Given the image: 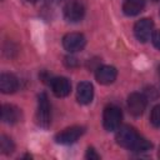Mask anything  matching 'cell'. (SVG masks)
<instances>
[{
    "label": "cell",
    "instance_id": "1",
    "mask_svg": "<svg viewBox=\"0 0 160 160\" xmlns=\"http://www.w3.org/2000/svg\"><path fill=\"white\" fill-rule=\"evenodd\" d=\"M116 142L129 150L136 151V152H144L151 149V142L142 138L141 135H139V132L131 128V126H122L120 129H118L116 132Z\"/></svg>",
    "mask_w": 160,
    "mask_h": 160
},
{
    "label": "cell",
    "instance_id": "2",
    "mask_svg": "<svg viewBox=\"0 0 160 160\" xmlns=\"http://www.w3.org/2000/svg\"><path fill=\"white\" fill-rule=\"evenodd\" d=\"M122 119V112L121 110L115 106V105H109L104 109L102 114V125L105 130L108 131H115L120 128Z\"/></svg>",
    "mask_w": 160,
    "mask_h": 160
},
{
    "label": "cell",
    "instance_id": "3",
    "mask_svg": "<svg viewBox=\"0 0 160 160\" xmlns=\"http://www.w3.org/2000/svg\"><path fill=\"white\" fill-rule=\"evenodd\" d=\"M36 121L39 126L46 129L49 128L51 122V110L48 95L45 92H41L38 98V110H36Z\"/></svg>",
    "mask_w": 160,
    "mask_h": 160
},
{
    "label": "cell",
    "instance_id": "4",
    "mask_svg": "<svg viewBox=\"0 0 160 160\" xmlns=\"http://www.w3.org/2000/svg\"><path fill=\"white\" fill-rule=\"evenodd\" d=\"M85 15V6L81 0H69L64 6V16L70 22L80 21Z\"/></svg>",
    "mask_w": 160,
    "mask_h": 160
},
{
    "label": "cell",
    "instance_id": "5",
    "mask_svg": "<svg viewBox=\"0 0 160 160\" xmlns=\"http://www.w3.org/2000/svg\"><path fill=\"white\" fill-rule=\"evenodd\" d=\"M152 32H154V22L151 19L149 18H144V19H140L135 26H134V34H135V38L140 41V42H146L151 36H152Z\"/></svg>",
    "mask_w": 160,
    "mask_h": 160
},
{
    "label": "cell",
    "instance_id": "6",
    "mask_svg": "<svg viewBox=\"0 0 160 160\" xmlns=\"http://www.w3.org/2000/svg\"><path fill=\"white\" fill-rule=\"evenodd\" d=\"M86 44V39L80 32H69L62 38V46L69 52L81 51Z\"/></svg>",
    "mask_w": 160,
    "mask_h": 160
},
{
    "label": "cell",
    "instance_id": "7",
    "mask_svg": "<svg viewBox=\"0 0 160 160\" xmlns=\"http://www.w3.org/2000/svg\"><path fill=\"white\" fill-rule=\"evenodd\" d=\"M84 134V128L81 126H70L64 129L62 131L58 132L55 136V140L58 144L61 145H70L78 141V139Z\"/></svg>",
    "mask_w": 160,
    "mask_h": 160
},
{
    "label": "cell",
    "instance_id": "8",
    "mask_svg": "<svg viewBox=\"0 0 160 160\" xmlns=\"http://www.w3.org/2000/svg\"><path fill=\"white\" fill-rule=\"evenodd\" d=\"M148 99L141 92H132L128 96V109L131 115L140 116L146 108Z\"/></svg>",
    "mask_w": 160,
    "mask_h": 160
},
{
    "label": "cell",
    "instance_id": "9",
    "mask_svg": "<svg viewBox=\"0 0 160 160\" xmlns=\"http://www.w3.org/2000/svg\"><path fill=\"white\" fill-rule=\"evenodd\" d=\"M116 76H118V70L110 65L99 66L95 71V78L98 80V82H100L102 85H109V84L114 82Z\"/></svg>",
    "mask_w": 160,
    "mask_h": 160
},
{
    "label": "cell",
    "instance_id": "10",
    "mask_svg": "<svg viewBox=\"0 0 160 160\" xmlns=\"http://www.w3.org/2000/svg\"><path fill=\"white\" fill-rule=\"evenodd\" d=\"M50 86L52 92L58 96V98H64L68 96L71 91V84L69 81L68 78L64 76H59V78H54L50 81Z\"/></svg>",
    "mask_w": 160,
    "mask_h": 160
},
{
    "label": "cell",
    "instance_id": "11",
    "mask_svg": "<svg viewBox=\"0 0 160 160\" xmlns=\"http://www.w3.org/2000/svg\"><path fill=\"white\" fill-rule=\"evenodd\" d=\"M94 98V86L89 81H82L78 85L76 89V99L80 104L88 105L92 101Z\"/></svg>",
    "mask_w": 160,
    "mask_h": 160
},
{
    "label": "cell",
    "instance_id": "12",
    "mask_svg": "<svg viewBox=\"0 0 160 160\" xmlns=\"http://www.w3.org/2000/svg\"><path fill=\"white\" fill-rule=\"evenodd\" d=\"M21 119V110L11 104H4L1 106V120L6 124H16Z\"/></svg>",
    "mask_w": 160,
    "mask_h": 160
},
{
    "label": "cell",
    "instance_id": "13",
    "mask_svg": "<svg viewBox=\"0 0 160 160\" xmlns=\"http://www.w3.org/2000/svg\"><path fill=\"white\" fill-rule=\"evenodd\" d=\"M19 81L12 74H1L0 76V90L4 94H12L18 90Z\"/></svg>",
    "mask_w": 160,
    "mask_h": 160
},
{
    "label": "cell",
    "instance_id": "14",
    "mask_svg": "<svg viewBox=\"0 0 160 160\" xmlns=\"http://www.w3.org/2000/svg\"><path fill=\"white\" fill-rule=\"evenodd\" d=\"M145 8V0H124L122 11L128 16H135L140 14Z\"/></svg>",
    "mask_w": 160,
    "mask_h": 160
},
{
    "label": "cell",
    "instance_id": "15",
    "mask_svg": "<svg viewBox=\"0 0 160 160\" xmlns=\"http://www.w3.org/2000/svg\"><path fill=\"white\" fill-rule=\"evenodd\" d=\"M0 149H1L2 154L9 155V154H11L14 151L15 144L12 142V140L10 138H8L5 135H1V138H0Z\"/></svg>",
    "mask_w": 160,
    "mask_h": 160
},
{
    "label": "cell",
    "instance_id": "16",
    "mask_svg": "<svg viewBox=\"0 0 160 160\" xmlns=\"http://www.w3.org/2000/svg\"><path fill=\"white\" fill-rule=\"evenodd\" d=\"M150 121H151V124L155 128H159L160 129V104L159 105H155L152 108L151 114H150Z\"/></svg>",
    "mask_w": 160,
    "mask_h": 160
},
{
    "label": "cell",
    "instance_id": "17",
    "mask_svg": "<svg viewBox=\"0 0 160 160\" xmlns=\"http://www.w3.org/2000/svg\"><path fill=\"white\" fill-rule=\"evenodd\" d=\"M151 41L154 44V46L160 50V30H156L152 32V36H151Z\"/></svg>",
    "mask_w": 160,
    "mask_h": 160
},
{
    "label": "cell",
    "instance_id": "18",
    "mask_svg": "<svg viewBox=\"0 0 160 160\" xmlns=\"http://www.w3.org/2000/svg\"><path fill=\"white\" fill-rule=\"evenodd\" d=\"M86 158H88V159H90V160H92V159H94V160L100 159V156L95 152V150H94L92 148H89V149L86 150Z\"/></svg>",
    "mask_w": 160,
    "mask_h": 160
},
{
    "label": "cell",
    "instance_id": "19",
    "mask_svg": "<svg viewBox=\"0 0 160 160\" xmlns=\"http://www.w3.org/2000/svg\"><path fill=\"white\" fill-rule=\"evenodd\" d=\"M65 62H66V65L68 66H76L78 65V62H76V59L75 58H65Z\"/></svg>",
    "mask_w": 160,
    "mask_h": 160
},
{
    "label": "cell",
    "instance_id": "20",
    "mask_svg": "<svg viewBox=\"0 0 160 160\" xmlns=\"http://www.w3.org/2000/svg\"><path fill=\"white\" fill-rule=\"evenodd\" d=\"M50 2H54V4H58V2H60L61 0H49Z\"/></svg>",
    "mask_w": 160,
    "mask_h": 160
},
{
    "label": "cell",
    "instance_id": "21",
    "mask_svg": "<svg viewBox=\"0 0 160 160\" xmlns=\"http://www.w3.org/2000/svg\"><path fill=\"white\" fill-rule=\"evenodd\" d=\"M25 1H28V2H36L38 0H25Z\"/></svg>",
    "mask_w": 160,
    "mask_h": 160
},
{
    "label": "cell",
    "instance_id": "22",
    "mask_svg": "<svg viewBox=\"0 0 160 160\" xmlns=\"http://www.w3.org/2000/svg\"><path fill=\"white\" fill-rule=\"evenodd\" d=\"M158 71H159V75H160V66H159V69H158Z\"/></svg>",
    "mask_w": 160,
    "mask_h": 160
},
{
    "label": "cell",
    "instance_id": "23",
    "mask_svg": "<svg viewBox=\"0 0 160 160\" xmlns=\"http://www.w3.org/2000/svg\"><path fill=\"white\" fill-rule=\"evenodd\" d=\"M152 1H154V2H156V1H160V0H152Z\"/></svg>",
    "mask_w": 160,
    "mask_h": 160
}]
</instances>
